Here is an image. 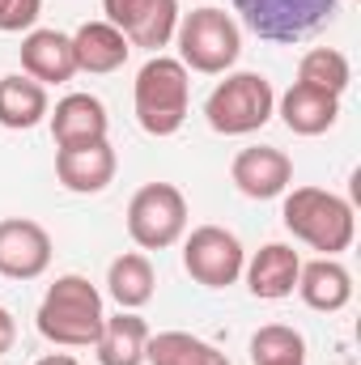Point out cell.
<instances>
[{
  "mask_svg": "<svg viewBox=\"0 0 361 365\" xmlns=\"http://www.w3.org/2000/svg\"><path fill=\"white\" fill-rule=\"evenodd\" d=\"M276 115V90L264 73H230L204 102V119L217 136H251Z\"/></svg>",
  "mask_w": 361,
  "mask_h": 365,
  "instance_id": "5b68a950",
  "label": "cell"
},
{
  "mask_svg": "<svg viewBox=\"0 0 361 365\" xmlns=\"http://www.w3.org/2000/svg\"><path fill=\"white\" fill-rule=\"evenodd\" d=\"M51 119V140L56 149H81V145H98L111 132L106 106L93 93H64L56 102V110H47Z\"/></svg>",
  "mask_w": 361,
  "mask_h": 365,
  "instance_id": "7c38bea8",
  "label": "cell"
},
{
  "mask_svg": "<svg viewBox=\"0 0 361 365\" xmlns=\"http://www.w3.org/2000/svg\"><path fill=\"white\" fill-rule=\"evenodd\" d=\"M230 179H234V187L247 200H276L293 182V162L280 149H272V145H251V149H238L234 153Z\"/></svg>",
  "mask_w": 361,
  "mask_h": 365,
  "instance_id": "8fae6325",
  "label": "cell"
},
{
  "mask_svg": "<svg viewBox=\"0 0 361 365\" xmlns=\"http://www.w3.org/2000/svg\"><path fill=\"white\" fill-rule=\"evenodd\" d=\"M336 4L340 0H234V13L243 17V26L255 38L293 47L319 34L336 17Z\"/></svg>",
  "mask_w": 361,
  "mask_h": 365,
  "instance_id": "8992f818",
  "label": "cell"
},
{
  "mask_svg": "<svg viewBox=\"0 0 361 365\" xmlns=\"http://www.w3.org/2000/svg\"><path fill=\"white\" fill-rule=\"evenodd\" d=\"M34 323H39V336L56 349H93V340L106 323L102 293L77 272L56 276V284L39 302Z\"/></svg>",
  "mask_w": 361,
  "mask_h": 365,
  "instance_id": "6da1fadb",
  "label": "cell"
},
{
  "mask_svg": "<svg viewBox=\"0 0 361 365\" xmlns=\"http://www.w3.org/2000/svg\"><path fill=\"white\" fill-rule=\"evenodd\" d=\"M298 272H302V255L285 242H268L260 247L247 264H243V276H247V289L251 297L260 302H280L298 289Z\"/></svg>",
  "mask_w": 361,
  "mask_h": 365,
  "instance_id": "2e32d148",
  "label": "cell"
},
{
  "mask_svg": "<svg viewBox=\"0 0 361 365\" xmlns=\"http://www.w3.org/2000/svg\"><path fill=\"white\" fill-rule=\"evenodd\" d=\"M102 13L132 47L153 56H162L179 26V0H102Z\"/></svg>",
  "mask_w": 361,
  "mask_h": 365,
  "instance_id": "9c48e42d",
  "label": "cell"
},
{
  "mask_svg": "<svg viewBox=\"0 0 361 365\" xmlns=\"http://www.w3.org/2000/svg\"><path fill=\"white\" fill-rule=\"evenodd\" d=\"M149 323L136 314V310H119L102 323L98 340H93V353L98 365H145V344H149Z\"/></svg>",
  "mask_w": 361,
  "mask_h": 365,
  "instance_id": "d6986e66",
  "label": "cell"
},
{
  "mask_svg": "<svg viewBox=\"0 0 361 365\" xmlns=\"http://www.w3.org/2000/svg\"><path fill=\"white\" fill-rule=\"evenodd\" d=\"M247 264V251L238 242V234L221 230V225H195L183 238V268L195 284L204 289H230Z\"/></svg>",
  "mask_w": 361,
  "mask_h": 365,
  "instance_id": "ba28073f",
  "label": "cell"
},
{
  "mask_svg": "<svg viewBox=\"0 0 361 365\" xmlns=\"http://www.w3.org/2000/svg\"><path fill=\"white\" fill-rule=\"evenodd\" d=\"M276 115H280V123L293 136H323L340 119V98L327 93V90H315V86L293 81L289 90L276 98Z\"/></svg>",
  "mask_w": 361,
  "mask_h": 365,
  "instance_id": "9a60e30c",
  "label": "cell"
},
{
  "mask_svg": "<svg viewBox=\"0 0 361 365\" xmlns=\"http://www.w3.org/2000/svg\"><path fill=\"white\" fill-rule=\"evenodd\" d=\"M132 106H136V123L149 136H175L187 123V106H191V73L183 68L175 56H149L136 73L132 86Z\"/></svg>",
  "mask_w": 361,
  "mask_h": 365,
  "instance_id": "3957f363",
  "label": "cell"
},
{
  "mask_svg": "<svg viewBox=\"0 0 361 365\" xmlns=\"http://www.w3.org/2000/svg\"><path fill=\"white\" fill-rule=\"evenodd\" d=\"M251 361L255 365H306V340L302 331L285 327V323H268L251 336Z\"/></svg>",
  "mask_w": 361,
  "mask_h": 365,
  "instance_id": "cb8c5ba5",
  "label": "cell"
},
{
  "mask_svg": "<svg viewBox=\"0 0 361 365\" xmlns=\"http://www.w3.org/2000/svg\"><path fill=\"white\" fill-rule=\"evenodd\" d=\"M21 73L39 86H64L77 77L73 34L60 30H26L21 38Z\"/></svg>",
  "mask_w": 361,
  "mask_h": 365,
  "instance_id": "5bb4252c",
  "label": "cell"
},
{
  "mask_svg": "<svg viewBox=\"0 0 361 365\" xmlns=\"http://www.w3.org/2000/svg\"><path fill=\"white\" fill-rule=\"evenodd\" d=\"M119 158L111 149V140L81 145V149H56V179L73 195H98L115 182Z\"/></svg>",
  "mask_w": 361,
  "mask_h": 365,
  "instance_id": "4fadbf2b",
  "label": "cell"
},
{
  "mask_svg": "<svg viewBox=\"0 0 361 365\" xmlns=\"http://www.w3.org/2000/svg\"><path fill=\"white\" fill-rule=\"evenodd\" d=\"M145 361L149 365H230L221 349H213L208 340L191 336V331H158L145 344Z\"/></svg>",
  "mask_w": 361,
  "mask_h": 365,
  "instance_id": "7402d4cb",
  "label": "cell"
},
{
  "mask_svg": "<svg viewBox=\"0 0 361 365\" xmlns=\"http://www.w3.org/2000/svg\"><path fill=\"white\" fill-rule=\"evenodd\" d=\"M51 268V234L30 217L0 221V276L4 280H39Z\"/></svg>",
  "mask_w": 361,
  "mask_h": 365,
  "instance_id": "30bf717a",
  "label": "cell"
},
{
  "mask_svg": "<svg viewBox=\"0 0 361 365\" xmlns=\"http://www.w3.org/2000/svg\"><path fill=\"white\" fill-rule=\"evenodd\" d=\"M13 340H17V323H13V314L0 306V357L13 349Z\"/></svg>",
  "mask_w": 361,
  "mask_h": 365,
  "instance_id": "484cf974",
  "label": "cell"
},
{
  "mask_svg": "<svg viewBox=\"0 0 361 365\" xmlns=\"http://www.w3.org/2000/svg\"><path fill=\"white\" fill-rule=\"evenodd\" d=\"M51 102H47V86L30 81L26 73H9L0 77V128L9 132H30L47 119Z\"/></svg>",
  "mask_w": 361,
  "mask_h": 365,
  "instance_id": "ffe728a7",
  "label": "cell"
},
{
  "mask_svg": "<svg viewBox=\"0 0 361 365\" xmlns=\"http://www.w3.org/2000/svg\"><path fill=\"white\" fill-rule=\"evenodd\" d=\"M298 81L302 86H315V90H327V93H340L349 90L353 81V68H349V56L336 51V47H310L298 64Z\"/></svg>",
  "mask_w": 361,
  "mask_h": 365,
  "instance_id": "603a6c76",
  "label": "cell"
},
{
  "mask_svg": "<svg viewBox=\"0 0 361 365\" xmlns=\"http://www.w3.org/2000/svg\"><path fill=\"white\" fill-rule=\"evenodd\" d=\"M132 56V43L102 17V21H86L77 26L73 34V60H77V73H90V77H106L115 68H123Z\"/></svg>",
  "mask_w": 361,
  "mask_h": 365,
  "instance_id": "e0dca14e",
  "label": "cell"
},
{
  "mask_svg": "<svg viewBox=\"0 0 361 365\" xmlns=\"http://www.w3.org/2000/svg\"><path fill=\"white\" fill-rule=\"evenodd\" d=\"M175 43H179V60L187 73H204V77H221L238 64L243 56V30L225 9H191L175 26Z\"/></svg>",
  "mask_w": 361,
  "mask_h": 365,
  "instance_id": "277c9868",
  "label": "cell"
},
{
  "mask_svg": "<svg viewBox=\"0 0 361 365\" xmlns=\"http://www.w3.org/2000/svg\"><path fill=\"white\" fill-rule=\"evenodd\" d=\"M298 293H302V302H306L310 310L336 314V310H345V306L353 302V276H349V268H345L340 259L319 255V259L302 264V272H298Z\"/></svg>",
  "mask_w": 361,
  "mask_h": 365,
  "instance_id": "ac0fdd59",
  "label": "cell"
},
{
  "mask_svg": "<svg viewBox=\"0 0 361 365\" xmlns=\"http://www.w3.org/2000/svg\"><path fill=\"white\" fill-rule=\"evenodd\" d=\"M128 234L141 251H166L187 234V195L175 182H145L128 204Z\"/></svg>",
  "mask_w": 361,
  "mask_h": 365,
  "instance_id": "52a82bcc",
  "label": "cell"
},
{
  "mask_svg": "<svg viewBox=\"0 0 361 365\" xmlns=\"http://www.w3.org/2000/svg\"><path fill=\"white\" fill-rule=\"evenodd\" d=\"M34 365H81L73 353H51V357H39Z\"/></svg>",
  "mask_w": 361,
  "mask_h": 365,
  "instance_id": "4316f807",
  "label": "cell"
},
{
  "mask_svg": "<svg viewBox=\"0 0 361 365\" xmlns=\"http://www.w3.org/2000/svg\"><path fill=\"white\" fill-rule=\"evenodd\" d=\"M39 13H43V0H0V30L4 34L34 30Z\"/></svg>",
  "mask_w": 361,
  "mask_h": 365,
  "instance_id": "d4e9b609",
  "label": "cell"
},
{
  "mask_svg": "<svg viewBox=\"0 0 361 365\" xmlns=\"http://www.w3.org/2000/svg\"><path fill=\"white\" fill-rule=\"evenodd\" d=\"M153 284H158V276H153V264L145 251H128V255L111 259V268H106V293L115 297L119 310H141L153 297Z\"/></svg>",
  "mask_w": 361,
  "mask_h": 365,
  "instance_id": "44dd1931",
  "label": "cell"
},
{
  "mask_svg": "<svg viewBox=\"0 0 361 365\" xmlns=\"http://www.w3.org/2000/svg\"><path fill=\"white\" fill-rule=\"evenodd\" d=\"M280 221L285 230L306 242L310 251L319 255H340L353 247V234H357V217H353V204L336 191H323V187H293L285 191V204H280Z\"/></svg>",
  "mask_w": 361,
  "mask_h": 365,
  "instance_id": "7a4b0ae2",
  "label": "cell"
}]
</instances>
